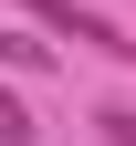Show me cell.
I'll list each match as a JSON object with an SVG mask.
<instances>
[{"instance_id":"6da1fadb","label":"cell","mask_w":136,"mask_h":146,"mask_svg":"<svg viewBox=\"0 0 136 146\" xmlns=\"http://www.w3.org/2000/svg\"><path fill=\"white\" fill-rule=\"evenodd\" d=\"M21 11H31L42 31H63V42H84V52H115V63H136V42L105 21V11H73V0H21Z\"/></svg>"},{"instance_id":"7a4b0ae2","label":"cell","mask_w":136,"mask_h":146,"mask_svg":"<svg viewBox=\"0 0 136 146\" xmlns=\"http://www.w3.org/2000/svg\"><path fill=\"white\" fill-rule=\"evenodd\" d=\"M0 63H11V73H42V63H52V42H31V31H0Z\"/></svg>"},{"instance_id":"3957f363","label":"cell","mask_w":136,"mask_h":146,"mask_svg":"<svg viewBox=\"0 0 136 146\" xmlns=\"http://www.w3.org/2000/svg\"><path fill=\"white\" fill-rule=\"evenodd\" d=\"M0 146H31V115H21V94L0 84Z\"/></svg>"},{"instance_id":"277c9868","label":"cell","mask_w":136,"mask_h":146,"mask_svg":"<svg viewBox=\"0 0 136 146\" xmlns=\"http://www.w3.org/2000/svg\"><path fill=\"white\" fill-rule=\"evenodd\" d=\"M94 125H105V146H136V115H126V104H105Z\"/></svg>"}]
</instances>
